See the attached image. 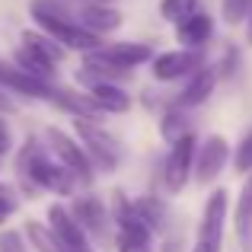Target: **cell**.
<instances>
[{
  "label": "cell",
  "instance_id": "obj_17",
  "mask_svg": "<svg viewBox=\"0 0 252 252\" xmlns=\"http://www.w3.org/2000/svg\"><path fill=\"white\" fill-rule=\"evenodd\" d=\"M90 93L102 105V112H128L131 109V96L125 90H118V86H112L109 80H96Z\"/></svg>",
  "mask_w": 252,
  "mask_h": 252
},
{
  "label": "cell",
  "instance_id": "obj_8",
  "mask_svg": "<svg viewBox=\"0 0 252 252\" xmlns=\"http://www.w3.org/2000/svg\"><path fill=\"white\" fill-rule=\"evenodd\" d=\"M223 217H227V191L217 189L214 195L208 198V204H204V220H201V230H198V243H204V246H211V249H220Z\"/></svg>",
  "mask_w": 252,
  "mask_h": 252
},
{
  "label": "cell",
  "instance_id": "obj_25",
  "mask_svg": "<svg viewBox=\"0 0 252 252\" xmlns=\"http://www.w3.org/2000/svg\"><path fill=\"white\" fill-rule=\"evenodd\" d=\"M249 10H252V0H223V19L230 26L243 23L249 16Z\"/></svg>",
  "mask_w": 252,
  "mask_h": 252
},
{
  "label": "cell",
  "instance_id": "obj_33",
  "mask_svg": "<svg viewBox=\"0 0 252 252\" xmlns=\"http://www.w3.org/2000/svg\"><path fill=\"white\" fill-rule=\"evenodd\" d=\"M191 252H217V249H211V246H204V243H198V246L191 249Z\"/></svg>",
  "mask_w": 252,
  "mask_h": 252
},
{
  "label": "cell",
  "instance_id": "obj_28",
  "mask_svg": "<svg viewBox=\"0 0 252 252\" xmlns=\"http://www.w3.org/2000/svg\"><path fill=\"white\" fill-rule=\"evenodd\" d=\"M0 252H26V243L16 230H3L0 233Z\"/></svg>",
  "mask_w": 252,
  "mask_h": 252
},
{
  "label": "cell",
  "instance_id": "obj_27",
  "mask_svg": "<svg viewBox=\"0 0 252 252\" xmlns=\"http://www.w3.org/2000/svg\"><path fill=\"white\" fill-rule=\"evenodd\" d=\"M118 252H150V240H141V236L118 230Z\"/></svg>",
  "mask_w": 252,
  "mask_h": 252
},
{
  "label": "cell",
  "instance_id": "obj_23",
  "mask_svg": "<svg viewBox=\"0 0 252 252\" xmlns=\"http://www.w3.org/2000/svg\"><path fill=\"white\" fill-rule=\"evenodd\" d=\"M236 233L240 240L246 243L252 236V182L243 185V195H240V208H236Z\"/></svg>",
  "mask_w": 252,
  "mask_h": 252
},
{
  "label": "cell",
  "instance_id": "obj_21",
  "mask_svg": "<svg viewBox=\"0 0 252 252\" xmlns=\"http://www.w3.org/2000/svg\"><path fill=\"white\" fill-rule=\"evenodd\" d=\"M16 64H19L23 70H29L32 77H38V80H48V77H51V67H55L51 61H45V58L38 55V51L26 48V45L16 51Z\"/></svg>",
  "mask_w": 252,
  "mask_h": 252
},
{
  "label": "cell",
  "instance_id": "obj_9",
  "mask_svg": "<svg viewBox=\"0 0 252 252\" xmlns=\"http://www.w3.org/2000/svg\"><path fill=\"white\" fill-rule=\"evenodd\" d=\"M48 220H51V230L61 236V243L70 252H93L90 243H86V230L77 223V217L70 214V211H64L61 204H51L48 208Z\"/></svg>",
  "mask_w": 252,
  "mask_h": 252
},
{
  "label": "cell",
  "instance_id": "obj_26",
  "mask_svg": "<svg viewBox=\"0 0 252 252\" xmlns=\"http://www.w3.org/2000/svg\"><path fill=\"white\" fill-rule=\"evenodd\" d=\"M233 163H236V172H249V169H252V131H249V134L240 141Z\"/></svg>",
  "mask_w": 252,
  "mask_h": 252
},
{
  "label": "cell",
  "instance_id": "obj_7",
  "mask_svg": "<svg viewBox=\"0 0 252 252\" xmlns=\"http://www.w3.org/2000/svg\"><path fill=\"white\" fill-rule=\"evenodd\" d=\"M48 144H51V150H55L58 157H61V163L67 166L70 172H74L80 182H93V166H90V157L83 154L80 147H77L74 141H70L64 131H58V128H48Z\"/></svg>",
  "mask_w": 252,
  "mask_h": 252
},
{
  "label": "cell",
  "instance_id": "obj_11",
  "mask_svg": "<svg viewBox=\"0 0 252 252\" xmlns=\"http://www.w3.org/2000/svg\"><path fill=\"white\" fill-rule=\"evenodd\" d=\"M70 214L77 217V223L86 230L90 236H96V240H105V223H109V217H105V204L99 201V198H77L74 208H70Z\"/></svg>",
  "mask_w": 252,
  "mask_h": 252
},
{
  "label": "cell",
  "instance_id": "obj_29",
  "mask_svg": "<svg viewBox=\"0 0 252 252\" xmlns=\"http://www.w3.org/2000/svg\"><path fill=\"white\" fill-rule=\"evenodd\" d=\"M13 211H16V198L10 195V189H3V185H0V220H3V217H10Z\"/></svg>",
  "mask_w": 252,
  "mask_h": 252
},
{
  "label": "cell",
  "instance_id": "obj_30",
  "mask_svg": "<svg viewBox=\"0 0 252 252\" xmlns=\"http://www.w3.org/2000/svg\"><path fill=\"white\" fill-rule=\"evenodd\" d=\"M6 150H10V131H6L3 125H0V157H3Z\"/></svg>",
  "mask_w": 252,
  "mask_h": 252
},
{
  "label": "cell",
  "instance_id": "obj_35",
  "mask_svg": "<svg viewBox=\"0 0 252 252\" xmlns=\"http://www.w3.org/2000/svg\"><path fill=\"white\" fill-rule=\"evenodd\" d=\"M90 3H105V0H90Z\"/></svg>",
  "mask_w": 252,
  "mask_h": 252
},
{
  "label": "cell",
  "instance_id": "obj_20",
  "mask_svg": "<svg viewBox=\"0 0 252 252\" xmlns=\"http://www.w3.org/2000/svg\"><path fill=\"white\" fill-rule=\"evenodd\" d=\"M134 211L144 217V220H147V227H150V230H163V227H166L169 211H166V204H163L160 198H150V195L137 198V201H134Z\"/></svg>",
  "mask_w": 252,
  "mask_h": 252
},
{
  "label": "cell",
  "instance_id": "obj_18",
  "mask_svg": "<svg viewBox=\"0 0 252 252\" xmlns=\"http://www.w3.org/2000/svg\"><path fill=\"white\" fill-rule=\"evenodd\" d=\"M23 45H26V48H32V51H38V55H42L45 61H51V64H61L64 61V48H61L58 38H48V35H38V32L26 29L23 32Z\"/></svg>",
  "mask_w": 252,
  "mask_h": 252
},
{
  "label": "cell",
  "instance_id": "obj_12",
  "mask_svg": "<svg viewBox=\"0 0 252 252\" xmlns=\"http://www.w3.org/2000/svg\"><path fill=\"white\" fill-rule=\"evenodd\" d=\"M0 83L10 86V90H16V93H26V96L51 99V86H48V80H38V77L29 74V70L13 67V64H3V61H0Z\"/></svg>",
  "mask_w": 252,
  "mask_h": 252
},
{
  "label": "cell",
  "instance_id": "obj_10",
  "mask_svg": "<svg viewBox=\"0 0 252 252\" xmlns=\"http://www.w3.org/2000/svg\"><path fill=\"white\" fill-rule=\"evenodd\" d=\"M227 154H230V147H227V141H223L220 134L208 137V144L198 150V166H195V179H198V182H201V185L214 182V179L220 176L223 163H227Z\"/></svg>",
  "mask_w": 252,
  "mask_h": 252
},
{
  "label": "cell",
  "instance_id": "obj_13",
  "mask_svg": "<svg viewBox=\"0 0 252 252\" xmlns=\"http://www.w3.org/2000/svg\"><path fill=\"white\" fill-rule=\"evenodd\" d=\"M211 32H214V19H211L208 13H189V16L179 19V26H176V38L185 48H201L211 38Z\"/></svg>",
  "mask_w": 252,
  "mask_h": 252
},
{
  "label": "cell",
  "instance_id": "obj_4",
  "mask_svg": "<svg viewBox=\"0 0 252 252\" xmlns=\"http://www.w3.org/2000/svg\"><path fill=\"white\" fill-rule=\"evenodd\" d=\"M38 26L48 32L51 38H58L61 45L77 51H93L99 48V32H90L77 19H55V16H38Z\"/></svg>",
  "mask_w": 252,
  "mask_h": 252
},
{
  "label": "cell",
  "instance_id": "obj_3",
  "mask_svg": "<svg viewBox=\"0 0 252 252\" xmlns=\"http://www.w3.org/2000/svg\"><path fill=\"white\" fill-rule=\"evenodd\" d=\"M74 128H77V134H80V141L86 144V150L96 157L99 166H105V169H115L118 166V154H122V147H118L115 137L105 134L102 128H96V125H93L90 118H83V115H77Z\"/></svg>",
  "mask_w": 252,
  "mask_h": 252
},
{
  "label": "cell",
  "instance_id": "obj_24",
  "mask_svg": "<svg viewBox=\"0 0 252 252\" xmlns=\"http://www.w3.org/2000/svg\"><path fill=\"white\" fill-rule=\"evenodd\" d=\"M195 6H198V0H163L160 13L169 23H179V19H185L189 13H195Z\"/></svg>",
  "mask_w": 252,
  "mask_h": 252
},
{
  "label": "cell",
  "instance_id": "obj_16",
  "mask_svg": "<svg viewBox=\"0 0 252 252\" xmlns=\"http://www.w3.org/2000/svg\"><path fill=\"white\" fill-rule=\"evenodd\" d=\"M211 90H214V70H204L198 67L195 77H191V83L185 86L182 93H179V105L182 109H191V105H201L204 99L211 96Z\"/></svg>",
  "mask_w": 252,
  "mask_h": 252
},
{
  "label": "cell",
  "instance_id": "obj_2",
  "mask_svg": "<svg viewBox=\"0 0 252 252\" xmlns=\"http://www.w3.org/2000/svg\"><path fill=\"white\" fill-rule=\"evenodd\" d=\"M19 172L29 176L32 182L42 185V189L58 191V195H70V191H74V179H77L64 163H51L35 141H29L26 150L19 154Z\"/></svg>",
  "mask_w": 252,
  "mask_h": 252
},
{
  "label": "cell",
  "instance_id": "obj_32",
  "mask_svg": "<svg viewBox=\"0 0 252 252\" xmlns=\"http://www.w3.org/2000/svg\"><path fill=\"white\" fill-rule=\"evenodd\" d=\"M16 105H13V99H6L3 93H0V112H13Z\"/></svg>",
  "mask_w": 252,
  "mask_h": 252
},
{
  "label": "cell",
  "instance_id": "obj_15",
  "mask_svg": "<svg viewBox=\"0 0 252 252\" xmlns=\"http://www.w3.org/2000/svg\"><path fill=\"white\" fill-rule=\"evenodd\" d=\"M51 99H55L61 109H67V112H74V115H83V118H93V115H99L102 112V105L93 99V93L90 96H83V93H70V90H55L51 86Z\"/></svg>",
  "mask_w": 252,
  "mask_h": 252
},
{
  "label": "cell",
  "instance_id": "obj_19",
  "mask_svg": "<svg viewBox=\"0 0 252 252\" xmlns=\"http://www.w3.org/2000/svg\"><path fill=\"white\" fill-rule=\"evenodd\" d=\"M26 233H29V243H32V246H35L38 252H70V249L61 243V236H58L51 227H42V223L29 220Z\"/></svg>",
  "mask_w": 252,
  "mask_h": 252
},
{
  "label": "cell",
  "instance_id": "obj_31",
  "mask_svg": "<svg viewBox=\"0 0 252 252\" xmlns=\"http://www.w3.org/2000/svg\"><path fill=\"white\" fill-rule=\"evenodd\" d=\"M179 249H182V236H172V240L166 243V249H163V252H179Z\"/></svg>",
  "mask_w": 252,
  "mask_h": 252
},
{
  "label": "cell",
  "instance_id": "obj_22",
  "mask_svg": "<svg viewBox=\"0 0 252 252\" xmlns=\"http://www.w3.org/2000/svg\"><path fill=\"white\" fill-rule=\"evenodd\" d=\"M160 134L166 137L169 144H176L179 137H185L189 134V118H185V112H182V105L179 109H172L163 115V122H160Z\"/></svg>",
  "mask_w": 252,
  "mask_h": 252
},
{
  "label": "cell",
  "instance_id": "obj_5",
  "mask_svg": "<svg viewBox=\"0 0 252 252\" xmlns=\"http://www.w3.org/2000/svg\"><path fill=\"white\" fill-rule=\"evenodd\" d=\"M191 160H195V137L185 134L172 144L169 157H166V166H163V179H166V189L179 191L185 182H189V172H191Z\"/></svg>",
  "mask_w": 252,
  "mask_h": 252
},
{
  "label": "cell",
  "instance_id": "obj_1",
  "mask_svg": "<svg viewBox=\"0 0 252 252\" xmlns=\"http://www.w3.org/2000/svg\"><path fill=\"white\" fill-rule=\"evenodd\" d=\"M150 58H154V51H150L147 45H134V42L109 45V48H99V51L93 48V51H86V74L83 77H96V80L128 77L137 64L150 61Z\"/></svg>",
  "mask_w": 252,
  "mask_h": 252
},
{
  "label": "cell",
  "instance_id": "obj_14",
  "mask_svg": "<svg viewBox=\"0 0 252 252\" xmlns=\"http://www.w3.org/2000/svg\"><path fill=\"white\" fill-rule=\"evenodd\" d=\"M77 23L86 26L90 32H115L118 26H122V13L105 6V3H90L80 16H77Z\"/></svg>",
  "mask_w": 252,
  "mask_h": 252
},
{
  "label": "cell",
  "instance_id": "obj_6",
  "mask_svg": "<svg viewBox=\"0 0 252 252\" xmlns=\"http://www.w3.org/2000/svg\"><path fill=\"white\" fill-rule=\"evenodd\" d=\"M204 64L201 48H182V51H166L154 58V77L157 80H179L185 74H195Z\"/></svg>",
  "mask_w": 252,
  "mask_h": 252
},
{
  "label": "cell",
  "instance_id": "obj_34",
  "mask_svg": "<svg viewBox=\"0 0 252 252\" xmlns=\"http://www.w3.org/2000/svg\"><path fill=\"white\" fill-rule=\"evenodd\" d=\"M246 38L252 42V10H249V29H246Z\"/></svg>",
  "mask_w": 252,
  "mask_h": 252
}]
</instances>
